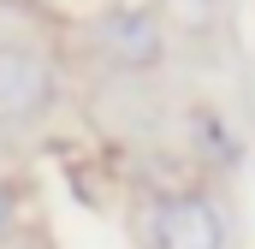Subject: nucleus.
<instances>
[{"label":"nucleus","instance_id":"4","mask_svg":"<svg viewBox=\"0 0 255 249\" xmlns=\"http://www.w3.org/2000/svg\"><path fill=\"white\" fill-rule=\"evenodd\" d=\"M190 130H196V148H202V154H214V166H238V160H244V148L232 142V130L214 119V113H196Z\"/></svg>","mask_w":255,"mask_h":249},{"label":"nucleus","instance_id":"1","mask_svg":"<svg viewBox=\"0 0 255 249\" xmlns=\"http://www.w3.org/2000/svg\"><path fill=\"white\" fill-rule=\"evenodd\" d=\"M142 238H148V249H232V220H226V208L214 196L172 190V196L148 202Z\"/></svg>","mask_w":255,"mask_h":249},{"label":"nucleus","instance_id":"2","mask_svg":"<svg viewBox=\"0 0 255 249\" xmlns=\"http://www.w3.org/2000/svg\"><path fill=\"white\" fill-rule=\"evenodd\" d=\"M60 83L54 65L24 42H0V130H30L54 113Z\"/></svg>","mask_w":255,"mask_h":249},{"label":"nucleus","instance_id":"3","mask_svg":"<svg viewBox=\"0 0 255 249\" xmlns=\"http://www.w3.org/2000/svg\"><path fill=\"white\" fill-rule=\"evenodd\" d=\"M101 42H107V60L125 65V71H142V65L160 60V24L148 18V12H113L107 24H101Z\"/></svg>","mask_w":255,"mask_h":249},{"label":"nucleus","instance_id":"5","mask_svg":"<svg viewBox=\"0 0 255 249\" xmlns=\"http://www.w3.org/2000/svg\"><path fill=\"white\" fill-rule=\"evenodd\" d=\"M12 220H18V196H12V184L0 178V238L12 232Z\"/></svg>","mask_w":255,"mask_h":249}]
</instances>
